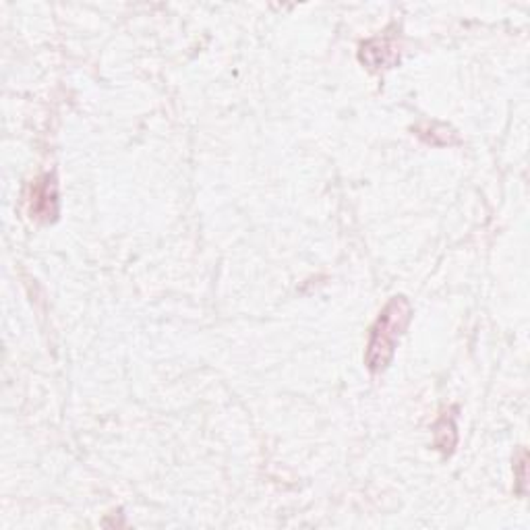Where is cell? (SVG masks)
<instances>
[{
  "mask_svg": "<svg viewBox=\"0 0 530 530\" xmlns=\"http://www.w3.org/2000/svg\"><path fill=\"white\" fill-rule=\"evenodd\" d=\"M30 212L31 218L39 222H50L58 213V193H56V180L50 174L38 178L31 185V197H30Z\"/></svg>",
  "mask_w": 530,
  "mask_h": 530,
  "instance_id": "2",
  "label": "cell"
},
{
  "mask_svg": "<svg viewBox=\"0 0 530 530\" xmlns=\"http://www.w3.org/2000/svg\"><path fill=\"white\" fill-rule=\"evenodd\" d=\"M398 58L400 50L392 38H375L361 46V60L373 71L390 69Z\"/></svg>",
  "mask_w": 530,
  "mask_h": 530,
  "instance_id": "3",
  "label": "cell"
},
{
  "mask_svg": "<svg viewBox=\"0 0 530 530\" xmlns=\"http://www.w3.org/2000/svg\"><path fill=\"white\" fill-rule=\"evenodd\" d=\"M413 319V307L406 297H394L381 308L378 321L371 327L365 352V365L371 373L386 371L394 359L395 344L406 332Z\"/></svg>",
  "mask_w": 530,
  "mask_h": 530,
  "instance_id": "1",
  "label": "cell"
},
{
  "mask_svg": "<svg viewBox=\"0 0 530 530\" xmlns=\"http://www.w3.org/2000/svg\"><path fill=\"white\" fill-rule=\"evenodd\" d=\"M518 482H520V493H525V482H526V449H520V462L518 465Z\"/></svg>",
  "mask_w": 530,
  "mask_h": 530,
  "instance_id": "5",
  "label": "cell"
},
{
  "mask_svg": "<svg viewBox=\"0 0 530 530\" xmlns=\"http://www.w3.org/2000/svg\"><path fill=\"white\" fill-rule=\"evenodd\" d=\"M433 433H435V447L444 454H452L456 441H458L454 417H447V414H444V417L435 422Z\"/></svg>",
  "mask_w": 530,
  "mask_h": 530,
  "instance_id": "4",
  "label": "cell"
}]
</instances>
